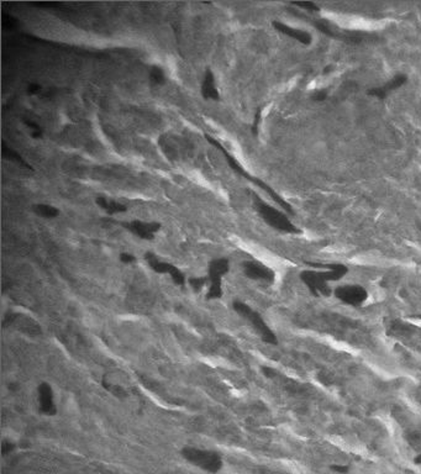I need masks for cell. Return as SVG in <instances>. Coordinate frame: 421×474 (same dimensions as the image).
Segmentation results:
<instances>
[{
  "label": "cell",
  "mask_w": 421,
  "mask_h": 474,
  "mask_svg": "<svg viewBox=\"0 0 421 474\" xmlns=\"http://www.w3.org/2000/svg\"><path fill=\"white\" fill-rule=\"evenodd\" d=\"M330 468H331V471L336 472L339 474H346L348 472V469H350L348 466H343V464H334Z\"/></svg>",
  "instance_id": "obj_25"
},
{
  "label": "cell",
  "mask_w": 421,
  "mask_h": 474,
  "mask_svg": "<svg viewBox=\"0 0 421 474\" xmlns=\"http://www.w3.org/2000/svg\"><path fill=\"white\" fill-rule=\"evenodd\" d=\"M273 26L276 27V30H278L279 32L287 35L288 37H292V39L297 40L298 42L303 43V45L308 46L310 45L311 41H313V37L311 35L309 34L308 31H304V30L300 29H295V27L288 26V25L283 24L281 21H274Z\"/></svg>",
  "instance_id": "obj_14"
},
{
  "label": "cell",
  "mask_w": 421,
  "mask_h": 474,
  "mask_svg": "<svg viewBox=\"0 0 421 474\" xmlns=\"http://www.w3.org/2000/svg\"><path fill=\"white\" fill-rule=\"evenodd\" d=\"M309 21H310L311 24L319 30V31L321 32V34L326 35V36L329 37H337L336 32L331 29V26L325 21L324 19H309Z\"/></svg>",
  "instance_id": "obj_18"
},
{
  "label": "cell",
  "mask_w": 421,
  "mask_h": 474,
  "mask_svg": "<svg viewBox=\"0 0 421 474\" xmlns=\"http://www.w3.org/2000/svg\"><path fill=\"white\" fill-rule=\"evenodd\" d=\"M232 308L234 310L236 311L239 315H241L245 320H247L248 322L251 324V326L253 327L256 332L258 334L262 341L268 345L276 346L278 343V340H277V336L273 331L271 330V327L267 325V322L264 321L263 317L257 313V311L253 310L250 305H247L243 301L240 300H235L232 303Z\"/></svg>",
  "instance_id": "obj_5"
},
{
  "label": "cell",
  "mask_w": 421,
  "mask_h": 474,
  "mask_svg": "<svg viewBox=\"0 0 421 474\" xmlns=\"http://www.w3.org/2000/svg\"><path fill=\"white\" fill-rule=\"evenodd\" d=\"M230 271V262L225 257H219L214 258L209 263L208 267V292H206V299L208 300H216L220 299L224 294L222 290V279L224 276H226Z\"/></svg>",
  "instance_id": "obj_6"
},
{
  "label": "cell",
  "mask_w": 421,
  "mask_h": 474,
  "mask_svg": "<svg viewBox=\"0 0 421 474\" xmlns=\"http://www.w3.org/2000/svg\"><path fill=\"white\" fill-rule=\"evenodd\" d=\"M406 82H408V77H406L405 74H397V76L393 77L389 82H387L384 85H382V87L372 88V89H369L368 92H367V94L378 98V99H381V100H384L390 92H393V90L398 89V88L400 87H403Z\"/></svg>",
  "instance_id": "obj_13"
},
{
  "label": "cell",
  "mask_w": 421,
  "mask_h": 474,
  "mask_svg": "<svg viewBox=\"0 0 421 474\" xmlns=\"http://www.w3.org/2000/svg\"><path fill=\"white\" fill-rule=\"evenodd\" d=\"M243 273L250 279L261 280V282L273 283L276 279V274L266 264L261 263L258 261H246L242 264Z\"/></svg>",
  "instance_id": "obj_11"
},
{
  "label": "cell",
  "mask_w": 421,
  "mask_h": 474,
  "mask_svg": "<svg viewBox=\"0 0 421 474\" xmlns=\"http://www.w3.org/2000/svg\"><path fill=\"white\" fill-rule=\"evenodd\" d=\"M188 284L195 293H199L200 290L208 287V279H206V276H192L188 279Z\"/></svg>",
  "instance_id": "obj_19"
},
{
  "label": "cell",
  "mask_w": 421,
  "mask_h": 474,
  "mask_svg": "<svg viewBox=\"0 0 421 474\" xmlns=\"http://www.w3.org/2000/svg\"><path fill=\"white\" fill-rule=\"evenodd\" d=\"M37 400L40 411L47 416H55L57 414V406L55 401V393L50 383L42 382L37 387Z\"/></svg>",
  "instance_id": "obj_10"
},
{
  "label": "cell",
  "mask_w": 421,
  "mask_h": 474,
  "mask_svg": "<svg viewBox=\"0 0 421 474\" xmlns=\"http://www.w3.org/2000/svg\"><path fill=\"white\" fill-rule=\"evenodd\" d=\"M415 463L416 464H421V453H420V454H418V456H416Z\"/></svg>",
  "instance_id": "obj_26"
},
{
  "label": "cell",
  "mask_w": 421,
  "mask_h": 474,
  "mask_svg": "<svg viewBox=\"0 0 421 474\" xmlns=\"http://www.w3.org/2000/svg\"><path fill=\"white\" fill-rule=\"evenodd\" d=\"M150 78L156 84H162L164 82V72L160 67H153L150 73Z\"/></svg>",
  "instance_id": "obj_20"
},
{
  "label": "cell",
  "mask_w": 421,
  "mask_h": 474,
  "mask_svg": "<svg viewBox=\"0 0 421 474\" xmlns=\"http://www.w3.org/2000/svg\"><path fill=\"white\" fill-rule=\"evenodd\" d=\"M253 200H255L256 209H257L258 214L261 217L267 222L271 227L278 230L281 232H285V234H300L301 230L298 229L294 224L289 220L287 214L283 211L278 210L274 206L269 205L267 201H264L262 198L258 195L253 194Z\"/></svg>",
  "instance_id": "obj_3"
},
{
  "label": "cell",
  "mask_w": 421,
  "mask_h": 474,
  "mask_svg": "<svg viewBox=\"0 0 421 474\" xmlns=\"http://www.w3.org/2000/svg\"><path fill=\"white\" fill-rule=\"evenodd\" d=\"M306 264L315 268H325L324 272L316 271H303L300 273V279L306 287L309 288L311 294L314 296H330L331 295V288L329 287V282H336L341 279L343 276L348 272V268L343 264H325V263H314V262H306Z\"/></svg>",
  "instance_id": "obj_1"
},
{
  "label": "cell",
  "mask_w": 421,
  "mask_h": 474,
  "mask_svg": "<svg viewBox=\"0 0 421 474\" xmlns=\"http://www.w3.org/2000/svg\"><path fill=\"white\" fill-rule=\"evenodd\" d=\"M182 456L185 461L192 463L193 466L203 469L208 473H218L221 471L222 466H224L221 456L214 451L187 446L182 450Z\"/></svg>",
  "instance_id": "obj_4"
},
{
  "label": "cell",
  "mask_w": 421,
  "mask_h": 474,
  "mask_svg": "<svg viewBox=\"0 0 421 474\" xmlns=\"http://www.w3.org/2000/svg\"><path fill=\"white\" fill-rule=\"evenodd\" d=\"M9 326L13 329L18 330L20 332H24L26 335H31V336H37L41 334V326L37 321L31 319L30 316L22 315L19 313H11L8 316Z\"/></svg>",
  "instance_id": "obj_12"
},
{
  "label": "cell",
  "mask_w": 421,
  "mask_h": 474,
  "mask_svg": "<svg viewBox=\"0 0 421 474\" xmlns=\"http://www.w3.org/2000/svg\"><path fill=\"white\" fill-rule=\"evenodd\" d=\"M145 259L152 271H155L156 273L167 274V276H169L172 278V280H173L178 287H184V285L188 283L185 274L183 273L178 267L174 266V264L169 263V262H166V261H162V259L158 258V256L153 255V253L151 252L146 253Z\"/></svg>",
  "instance_id": "obj_7"
},
{
  "label": "cell",
  "mask_w": 421,
  "mask_h": 474,
  "mask_svg": "<svg viewBox=\"0 0 421 474\" xmlns=\"http://www.w3.org/2000/svg\"><path fill=\"white\" fill-rule=\"evenodd\" d=\"M120 261L125 264H131L136 261V257L134 255H131V253H121L120 255Z\"/></svg>",
  "instance_id": "obj_24"
},
{
  "label": "cell",
  "mask_w": 421,
  "mask_h": 474,
  "mask_svg": "<svg viewBox=\"0 0 421 474\" xmlns=\"http://www.w3.org/2000/svg\"><path fill=\"white\" fill-rule=\"evenodd\" d=\"M125 230L131 232L141 240H153L157 232L161 229V225L156 221H145V220H131L122 224Z\"/></svg>",
  "instance_id": "obj_9"
},
{
  "label": "cell",
  "mask_w": 421,
  "mask_h": 474,
  "mask_svg": "<svg viewBox=\"0 0 421 474\" xmlns=\"http://www.w3.org/2000/svg\"><path fill=\"white\" fill-rule=\"evenodd\" d=\"M97 204L100 209H103L106 214L109 215H115V214H120L126 211V206L122 205L121 203L114 200V199H110V198L106 197H98L97 198Z\"/></svg>",
  "instance_id": "obj_16"
},
{
  "label": "cell",
  "mask_w": 421,
  "mask_h": 474,
  "mask_svg": "<svg viewBox=\"0 0 421 474\" xmlns=\"http://www.w3.org/2000/svg\"><path fill=\"white\" fill-rule=\"evenodd\" d=\"M335 296L350 306H360L367 300L368 293L362 285H342L335 289Z\"/></svg>",
  "instance_id": "obj_8"
},
{
  "label": "cell",
  "mask_w": 421,
  "mask_h": 474,
  "mask_svg": "<svg viewBox=\"0 0 421 474\" xmlns=\"http://www.w3.org/2000/svg\"><path fill=\"white\" fill-rule=\"evenodd\" d=\"M419 227H420V230H421V225H419Z\"/></svg>",
  "instance_id": "obj_28"
},
{
  "label": "cell",
  "mask_w": 421,
  "mask_h": 474,
  "mask_svg": "<svg viewBox=\"0 0 421 474\" xmlns=\"http://www.w3.org/2000/svg\"><path fill=\"white\" fill-rule=\"evenodd\" d=\"M327 95H329V93H327V90H324V89H321V90H318V92H315L313 94V99L315 101H324L325 99L327 98Z\"/></svg>",
  "instance_id": "obj_23"
},
{
  "label": "cell",
  "mask_w": 421,
  "mask_h": 474,
  "mask_svg": "<svg viewBox=\"0 0 421 474\" xmlns=\"http://www.w3.org/2000/svg\"><path fill=\"white\" fill-rule=\"evenodd\" d=\"M261 120H262V110L260 109V110L257 111V114H256L255 120H253V125H252V132L255 136L258 134V127H260Z\"/></svg>",
  "instance_id": "obj_22"
},
{
  "label": "cell",
  "mask_w": 421,
  "mask_h": 474,
  "mask_svg": "<svg viewBox=\"0 0 421 474\" xmlns=\"http://www.w3.org/2000/svg\"><path fill=\"white\" fill-rule=\"evenodd\" d=\"M415 317H418V319H421V315H418V316H415Z\"/></svg>",
  "instance_id": "obj_27"
},
{
  "label": "cell",
  "mask_w": 421,
  "mask_h": 474,
  "mask_svg": "<svg viewBox=\"0 0 421 474\" xmlns=\"http://www.w3.org/2000/svg\"><path fill=\"white\" fill-rule=\"evenodd\" d=\"M293 5L298 6L300 9H305L308 11H314V13L320 11V8L315 3H313V1H295V3H293Z\"/></svg>",
  "instance_id": "obj_21"
},
{
  "label": "cell",
  "mask_w": 421,
  "mask_h": 474,
  "mask_svg": "<svg viewBox=\"0 0 421 474\" xmlns=\"http://www.w3.org/2000/svg\"><path fill=\"white\" fill-rule=\"evenodd\" d=\"M205 138H206V141H209V142L211 143V145L215 146L218 150L221 151L222 155L225 156V159H226V162L229 163V166L231 167L232 171H234L235 173H237L239 176L243 177V178H245V179H247L248 182L253 183V184L257 185V187L261 188V189L263 190V192H266L267 195H269V197L273 199L274 203H276L278 206H281V208H282L283 210L285 211V213L289 214V215H294V210H293L292 205H290L288 201H285L284 199H283L282 195H279L278 193H277L276 190L273 189V188L269 187V185L267 184V183H264L262 179H260V178H257V177H255V176H252V174L248 173V172L246 171L245 168H243L242 164L237 161V158H235L234 156H232L231 153H230L229 151H227L226 148H225L224 146L221 145V143L219 142L218 138H215V137H211L210 135H205Z\"/></svg>",
  "instance_id": "obj_2"
},
{
  "label": "cell",
  "mask_w": 421,
  "mask_h": 474,
  "mask_svg": "<svg viewBox=\"0 0 421 474\" xmlns=\"http://www.w3.org/2000/svg\"><path fill=\"white\" fill-rule=\"evenodd\" d=\"M35 211H36L37 215H40L41 217H45V219H55L60 215L58 209H56L52 205H47V204H40L35 208Z\"/></svg>",
  "instance_id": "obj_17"
},
{
  "label": "cell",
  "mask_w": 421,
  "mask_h": 474,
  "mask_svg": "<svg viewBox=\"0 0 421 474\" xmlns=\"http://www.w3.org/2000/svg\"><path fill=\"white\" fill-rule=\"evenodd\" d=\"M201 95L205 100H219L220 94H219L218 85H216V79L213 72L210 69L205 72V76L201 83Z\"/></svg>",
  "instance_id": "obj_15"
}]
</instances>
